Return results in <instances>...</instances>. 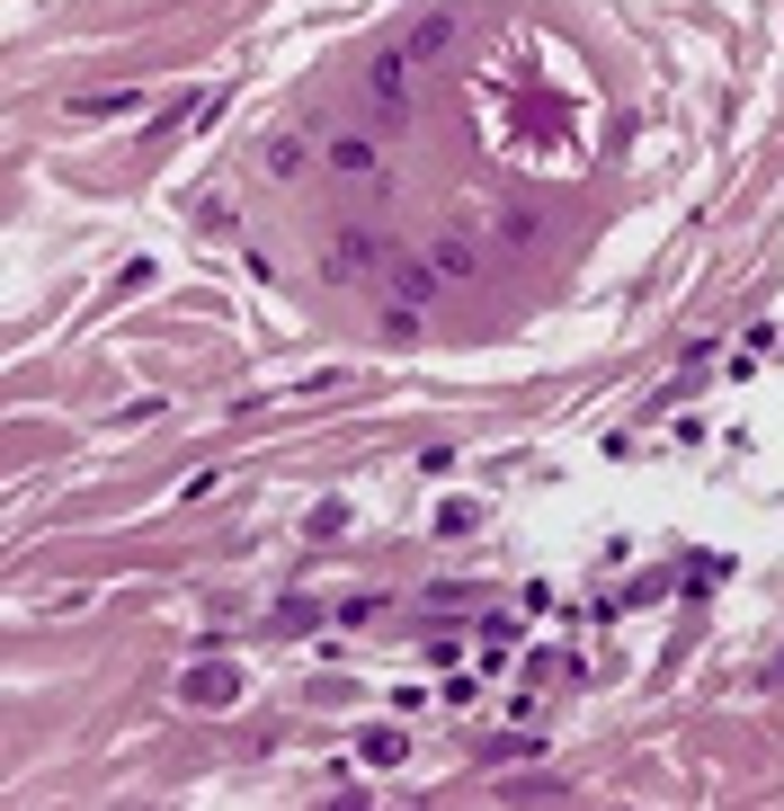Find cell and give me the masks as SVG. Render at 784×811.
Wrapping results in <instances>:
<instances>
[{
	"label": "cell",
	"instance_id": "obj_1",
	"mask_svg": "<svg viewBox=\"0 0 784 811\" xmlns=\"http://www.w3.org/2000/svg\"><path fill=\"white\" fill-rule=\"evenodd\" d=\"M383 250H392L383 232H339V241H331V277H374Z\"/></svg>",
	"mask_w": 784,
	"mask_h": 811
},
{
	"label": "cell",
	"instance_id": "obj_2",
	"mask_svg": "<svg viewBox=\"0 0 784 811\" xmlns=\"http://www.w3.org/2000/svg\"><path fill=\"white\" fill-rule=\"evenodd\" d=\"M331 170H348V179H374V170H383V152L366 144V134H339V144H331Z\"/></svg>",
	"mask_w": 784,
	"mask_h": 811
},
{
	"label": "cell",
	"instance_id": "obj_3",
	"mask_svg": "<svg viewBox=\"0 0 784 811\" xmlns=\"http://www.w3.org/2000/svg\"><path fill=\"white\" fill-rule=\"evenodd\" d=\"M402 81H411V54L392 45V54L374 62V99H383V107H402Z\"/></svg>",
	"mask_w": 784,
	"mask_h": 811
},
{
	"label": "cell",
	"instance_id": "obj_4",
	"mask_svg": "<svg viewBox=\"0 0 784 811\" xmlns=\"http://www.w3.org/2000/svg\"><path fill=\"white\" fill-rule=\"evenodd\" d=\"M473 267H482V259H473V241H464V232H446V241H437V277H473Z\"/></svg>",
	"mask_w": 784,
	"mask_h": 811
},
{
	"label": "cell",
	"instance_id": "obj_5",
	"mask_svg": "<svg viewBox=\"0 0 784 811\" xmlns=\"http://www.w3.org/2000/svg\"><path fill=\"white\" fill-rule=\"evenodd\" d=\"M446 45H454V19H428V27H419L402 54H411V62H428V54H446Z\"/></svg>",
	"mask_w": 784,
	"mask_h": 811
},
{
	"label": "cell",
	"instance_id": "obj_6",
	"mask_svg": "<svg viewBox=\"0 0 784 811\" xmlns=\"http://www.w3.org/2000/svg\"><path fill=\"white\" fill-rule=\"evenodd\" d=\"M143 99L135 90H107V99H72V116H135Z\"/></svg>",
	"mask_w": 784,
	"mask_h": 811
},
{
	"label": "cell",
	"instance_id": "obj_7",
	"mask_svg": "<svg viewBox=\"0 0 784 811\" xmlns=\"http://www.w3.org/2000/svg\"><path fill=\"white\" fill-rule=\"evenodd\" d=\"M268 170H277V179H295V170H303V144H295V134H277V144H268Z\"/></svg>",
	"mask_w": 784,
	"mask_h": 811
}]
</instances>
